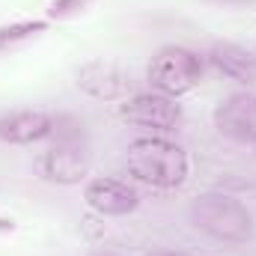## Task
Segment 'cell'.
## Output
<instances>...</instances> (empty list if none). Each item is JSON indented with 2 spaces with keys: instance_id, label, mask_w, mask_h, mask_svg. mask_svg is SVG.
<instances>
[{
  "instance_id": "cell-7",
  "label": "cell",
  "mask_w": 256,
  "mask_h": 256,
  "mask_svg": "<svg viewBox=\"0 0 256 256\" xmlns=\"http://www.w3.org/2000/svg\"><path fill=\"white\" fill-rule=\"evenodd\" d=\"M214 128L236 143L256 146V92H232L214 108Z\"/></svg>"
},
{
  "instance_id": "cell-13",
  "label": "cell",
  "mask_w": 256,
  "mask_h": 256,
  "mask_svg": "<svg viewBox=\"0 0 256 256\" xmlns=\"http://www.w3.org/2000/svg\"><path fill=\"white\" fill-rule=\"evenodd\" d=\"M208 3H218L224 9H250V6H256V0H208Z\"/></svg>"
},
{
  "instance_id": "cell-12",
  "label": "cell",
  "mask_w": 256,
  "mask_h": 256,
  "mask_svg": "<svg viewBox=\"0 0 256 256\" xmlns=\"http://www.w3.org/2000/svg\"><path fill=\"white\" fill-rule=\"evenodd\" d=\"M96 0H54L48 6V18L51 21H72L78 15H84Z\"/></svg>"
},
{
  "instance_id": "cell-3",
  "label": "cell",
  "mask_w": 256,
  "mask_h": 256,
  "mask_svg": "<svg viewBox=\"0 0 256 256\" xmlns=\"http://www.w3.org/2000/svg\"><path fill=\"white\" fill-rule=\"evenodd\" d=\"M54 143L39 161L42 179L54 185H80L90 176V143L86 131L74 116L54 120Z\"/></svg>"
},
{
  "instance_id": "cell-9",
  "label": "cell",
  "mask_w": 256,
  "mask_h": 256,
  "mask_svg": "<svg viewBox=\"0 0 256 256\" xmlns=\"http://www.w3.org/2000/svg\"><path fill=\"white\" fill-rule=\"evenodd\" d=\"M54 134V116L45 110H12L0 116V143L30 146Z\"/></svg>"
},
{
  "instance_id": "cell-2",
  "label": "cell",
  "mask_w": 256,
  "mask_h": 256,
  "mask_svg": "<svg viewBox=\"0 0 256 256\" xmlns=\"http://www.w3.org/2000/svg\"><path fill=\"white\" fill-rule=\"evenodd\" d=\"M191 224L206 232L208 238L220 242V244H248L254 238V214L248 212V206L230 194L220 191H208L194 196L191 208Z\"/></svg>"
},
{
  "instance_id": "cell-10",
  "label": "cell",
  "mask_w": 256,
  "mask_h": 256,
  "mask_svg": "<svg viewBox=\"0 0 256 256\" xmlns=\"http://www.w3.org/2000/svg\"><path fill=\"white\" fill-rule=\"evenodd\" d=\"M208 63L242 86H256V54L236 42H214L208 48Z\"/></svg>"
},
{
  "instance_id": "cell-11",
  "label": "cell",
  "mask_w": 256,
  "mask_h": 256,
  "mask_svg": "<svg viewBox=\"0 0 256 256\" xmlns=\"http://www.w3.org/2000/svg\"><path fill=\"white\" fill-rule=\"evenodd\" d=\"M42 33H48V21H12L0 27V57L24 48L27 42L39 39Z\"/></svg>"
},
{
  "instance_id": "cell-4",
  "label": "cell",
  "mask_w": 256,
  "mask_h": 256,
  "mask_svg": "<svg viewBox=\"0 0 256 256\" xmlns=\"http://www.w3.org/2000/svg\"><path fill=\"white\" fill-rule=\"evenodd\" d=\"M202 74H206V60L196 51L182 48V45L161 48L152 57L149 72H146L152 90L161 96H170V98L188 96L191 90H196L202 84Z\"/></svg>"
},
{
  "instance_id": "cell-5",
  "label": "cell",
  "mask_w": 256,
  "mask_h": 256,
  "mask_svg": "<svg viewBox=\"0 0 256 256\" xmlns=\"http://www.w3.org/2000/svg\"><path fill=\"white\" fill-rule=\"evenodd\" d=\"M74 84L96 102H126L134 96V74L116 60H90L74 72Z\"/></svg>"
},
{
  "instance_id": "cell-6",
  "label": "cell",
  "mask_w": 256,
  "mask_h": 256,
  "mask_svg": "<svg viewBox=\"0 0 256 256\" xmlns=\"http://www.w3.org/2000/svg\"><path fill=\"white\" fill-rule=\"evenodd\" d=\"M120 116L137 128H152V131H173L182 122V108L176 98L161 96V92H134L120 104Z\"/></svg>"
},
{
  "instance_id": "cell-8",
  "label": "cell",
  "mask_w": 256,
  "mask_h": 256,
  "mask_svg": "<svg viewBox=\"0 0 256 256\" xmlns=\"http://www.w3.org/2000/svg\"><path fill=\"white\" fill-rule=\"evenodd\" d=\"M86 206L102 218H126L140 206V194L120 179H92L84 188Z\"/></svg>"
},
{
  "instance_id": "cell-14",
  "label": "cell",
  "mask_w": 256,
  "mask_h": 256,
  "mask_svg": "<svg viewBox=\"0 0 256 256\" xmlns=\"http://www.w3.org/2000/svg\"><path fill=\"white\" fill-rule=\"evenodd\" d=\"M149 256H188V254H176V250H155V254Z\"/></svg>"
},
{
  "instance_id": "cell-16",
  "label": "cell",
  "mask_w": 256,
  "mask_h": 256,
  "mask_svg": "<svg viewBox=\"0 0 256 256\" xmlns=\"http://www.w3.org/2000/svg\"><path fill=\"white\" fill-rule=\"evenodd\" d=\"M254 149H256V146H254Z\"/></svg>"
},
{
  "instance_id": "cell-15",
  "label": "cell",
  "mask_w": 256,
  "mask_h": 256,
  "mask_svg": "<svg viewBox=\"0 0 256 256\" xmlns=\"http://www.w3.org/2000/svg\"><path fill=\"white\" fill-rule=\"evenodd\" d=\"M92 256H120V254H110V250H102V254H92Z\"/></svg>"
},
{
  "instance_id": "cell-1",
  "label": "cell",
  "mask_w": 256,
  "mask_h": 256,
  "mask_svg": "<svg viewBox=\"0 0 256 256\" xmlns=\"http://www.w3.org/2000/svg\"><path fill=\"white\" fill-rule=\"evenodd\" d=\"M126 164L137 182L149 188H161V191H173L185 185L191 173L188 152L179 143H170L164 137H137L128 146Z\"/></svg>"
}]
</instances>
